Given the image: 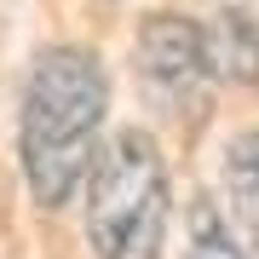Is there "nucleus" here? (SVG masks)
<instances>
[{
	"mask_svg": "<svg viewBox=\"0 0 259 259\" xmlns=\"http://www.w3.org/2000/svg\"><path fill=\"white\" fill-rule=\"evenodd\" d=\"M225 185H231L236 219L248 225V236L259 242V127L231 139V150H225Z\"/></svg>",
	"mask_w": 259,
	"mask_h": 259,
	"instance_id": "39448f33",
	"label": "nucleus"
},
{
	"mask_svg": "<svg viewBox=\"0 0 259 259\" xmlns=\"http://www.w3.org/2000/svg\"><path fill=\"white\" fill-rule=\"evenodd\" d=\"M104 104H110V81L87 47H47L29 64L18 156H23L29 196L40 207H64L81 190L87 167L98 156Z\"/></svg>",
	"mask_w": 259,
	"mask_h": 259,
	"instance_id": "f257e3e1",
	"label": "nucleus"
},
{
	"mask_svg": "<svg viewBox=\"0 0 259 259\" xmlns=\"http://www.w3.org/2000/svg\"><path fill=\"white\" fill-rule=\"evenodd\" d=\"M185 259H248V253H242V242L225 231L219 213L207 202H196V213H190V253Z\"/></svg>",
	"mask_w": 259,
	"mask_h": 259,
	"instance_id": "423d86ee",
	"label": "nucleus"
},
{
	"mask_svg": "<svg viewBox=\"0 0 259 259\" xmlns=\"http://www.w3.org/2000/svg\"><path fill=\"white\" fill-rule=\"evenodd\" d=\"M242 12H248V18H253V29H259V0H248V6H242Z\"/></svg>",
	"mask_w": 259,
	"mask_h": 259,
	"instance_id": "0eeeda50",
	"label": "nucleus"
},
{
	"mask_svg": "<svg viewBox=\"0 0 259 259\" xmlns=\"http://www.w3.org/2000/svg\"><path fill=\"white\" fill-rule=\"evenodd\" d=\"M202 29V64H207V81L231 87H259V29L242 6H225L213 12V23H196Z\"/></svg>",
	"mask_w": 259,
	"mask_h": 259,
	"instance_id": "20e7f679",
	"label": "nucleus"
},
{
	"mask_svg": "<svg viewBox=\"0 0 259 259\" xmlns=\"http://www.w3.org/2000/svg\"><path fill=\"white\" fill-rule=\"evenodd\" d=\"M133 75L150 104H196L207 93L202 64V29L179 12H156L133 35Z\"/></svg>",
	"mask_w": 259,
	"mask_h": 259,
	"instance_id": "7ed1b4c3",
	"label": "nucleus"
},
{
	"mask_svg": "<svg viewBox=\"0 0 259 259\" xmlns=\"http://www.w3.org/2000/svg\"><path fill=\"white\" fill-rule=\"evenodd\" d=\"M87 236L98 259H161L167 242V161L150 133L127 127L87 167Z\"/></svg>",
	"mask_w": 259,
	"mask_h": 259,
	"instance_id": "f03ea898",
	"label": "nucleus"
}]
</instances>
